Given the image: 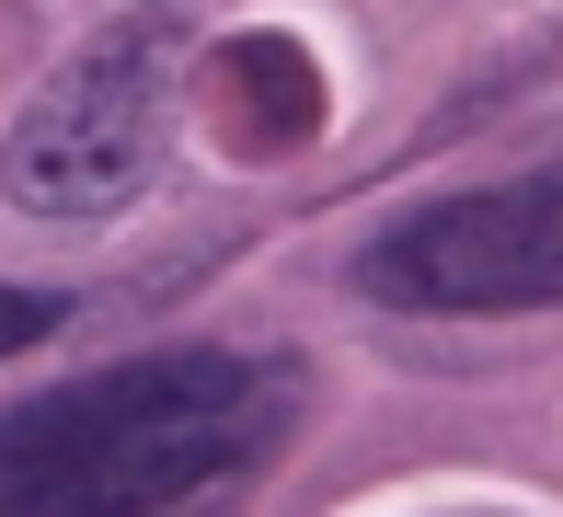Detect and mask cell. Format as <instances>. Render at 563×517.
<instances>
[{"label": "cell", "instance_id": "4", "mask_svg": "<svg viewBox=\"0 0 563 517\" xmlns=\"http://www.w3.org/2000/svg\"><path fill=\"white\" fill-rule=\"evenodd\" d=\"M208 116H219V139L242 162H276V150H299L322 127V81H311V58L288 35H242V46L208 58Z\"/></svg>", "mask_w": 563, "mask_h": 517}, {"label": "cell", "instance_id": "3", "mask_svg": "<svg viewBox=\"0 0 563 517\" xmlns=\"http://www.w3.org/2000/svg\"><path fill=\"white\" fill-rule=\"evenodd\" d=\"M356 288L379 310H552L563 299V162L506 173V185L438 196L356 242Z\"/></svg>", "mask_w": 563, "mask_h": 517}, {"label": "cell", "instance_id": "2", "mask_svg": "<svg viewBox=\"0 0 563 517\" xmlns=\"http://www.w3.org/2000/svg\"><path fill=\"white\" fill-rule=\"evenodd\" d=\"M173 92H185V23L173 12H126L81 58L58 69L0 139V196L23 219H115L150 196L173 139Z\"/></svg>", "mask_w": 563, "mask_h": 517}, {"label": "cell", "instance_id": "5", "mask_svg": "<svg viewBox=\"0 0 563 517\" xmlns=\"http://www.w3.org/2000/svg\"><path fill=\"white\" fill-rule=\"evenodd\" d=\"M58 322H69V299H46V288H0V356L35 345V333H58Z\"/></svg>", "mask_w": 563, "mask_h": 517}, {"label": "cell", "instance_id": "1", "mask_svg": "<svg viewBox=\"0 0 563 517\" xmlns=\"http://www.w3.org/2000/svg\"><path fill=\"white\" fill-rule=\"evenodd\" d=\"M299 426V369L242 345H150L0 414V517H162L265 472Z\"/></svg>", "mask_w": 563, "mask_h": 517}]
</instances>
